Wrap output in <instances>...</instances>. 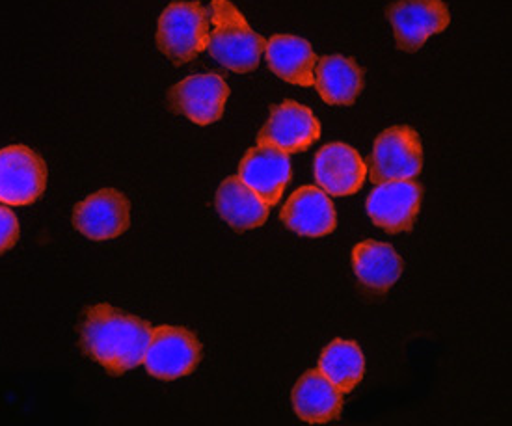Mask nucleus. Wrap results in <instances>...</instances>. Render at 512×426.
Listing matches in <instances>:
<instances>
[{
    "label": "nucleus",
    "instance_id": "obj_2",
    "mask_svg": "<svg viewBox=\"0 0 512 426\" xmlns=\"http://www.w3.org/2000/svg\"><path fill=\"white\" fill-rule=\"evenodd\" d=\"M211 25L207 51L220 66L235 73H250L259 66L267 40L254 32L239 8L230 0L211 2Z\"/></svg>",
    "mask_w": 512,
    "mask_h": 426
},
{
    "label": "nucleus",
    "instance_id": "obj_20",
    "mask_svg": "<svg viewBox=\"0 0 512 426\" xmlns=\"http://www.w3.org/2000/svg\"><path fill=\"white\" fill-rule=\"evenodd\" d=\"M319 371L343 395H349L364 378V352L354 341L336 339L324 348L323 354L319 358Z\"/></svg>",
    "mask_w": 512,
    "mask_h": 426
},
{
    "label": "nucleus",
    "instance_id": "obj_9",
    "mask_svg": "<svg viewBox=\"0 0 512 426\" xmlns=\"http://www.w3.org/2000/svg\"><path fill=\"white\" fill-rule=\"evenodd\" d=\"M230 86L216 73L192 75L168 90V105L196 125H211L224 116Z\"/></svg>",
    "mask_w": 512,
    "mask_h": 426
},
{
    "label": "nucleus",
    "instance_id": "obj_17",
    "mask_svg": "<svg viewBox=\"0 0 512 426\" xmlns=\"http://www.w3.org/2000/svg\"><path fill=\"white\" fill-rule=\"evenodd\" d=\"M352 268L358 281L375 293H388L403 274V257L393 246L378 240H364L352 250Z\"/></svg>",
    "mask_w": 512,
    "mask_h": 426
},
{
    "label": "nucleus",
    "instance_id": "obj_15",
    "mask_svg": "<svg viewBox=\"0 0 512 426\" xmlns=\"http://www.w3.org/2000/svg\"><path fill=\"white\" fill-rule=\"evenodd\" d=\"M291 400L298 417L311 425L337 421L343 412V393L319 369L298 378Z\"/></svg>",
    "mask_w": 512,
    "mask_h": 426
},
{
    "label": "nucleus",
    "instance_id": "obj_14",
    "mask_svg": "<svg viewBox=\"0 0 512 426\" xmlns=\"http://www.w3.org/2000/svg\"><path fill=\"white\" fill-rule=\"evenodd\" d=\"M280 218L283 224L300 237L319 239L334 233L337 214L334 203L323 188L304 185L283 203Z\"/></svg>",
    "mask_w": 512,
    "mask_h": 426
},
{
    "label": "nucleus",
    "instance_id": "obj_19",
    "mask_svg": "<svg viewBox=\"0 0 512 426\" xmlns=\"http://www.w3.org/2000/svg\"><path fill=\"white\" fill-rule=\"evenodd\" d=\"M216 211L237 233L261 227L269 218V205L246 187L239 175H231L216 190Z\"/></svg>",
    "mask_w": 512,
    "mask_h": 426
},
{
    "label": "nucleus",
    "instance_id": "obj_10",
    "mask_svg": "<svg viewBox=\"0 0 512 426\" xmlns=\"http://www.w3.org/2000/svg\"><path fill=\"white\" fill-rule=\"evenodd\" d=\"M423 198V187L414 179L380 183L369 194L365 209L375 226L388 233L412 231Z\"/></svg>",
    "mask_w": 512,
    "mask_h": 426
},
{
    "label": "nucleus",
    "instance_id": "obj_21",
    "mask_svg": "<svg viewBox=\"0 0 512 426\" xmlns=\"http://www.w3.org/2000/svg\"><path fill=\"white\" fill-rule=\"evenodd\" d=\"M19 240V220L10 207L0 205V255L10 252Z\"/></svg>",
    "mask_w": 512,
    "mask_h": 426
},
{
    "label": "nucleus",
    "instance_id": "obj_7",
    "mask_svg": "<svg viewBox=\"0 0 512 426\" xmlns=\"http://www.w3.org/2000/svg\"><path fill=\"white\" fill-rule=\"evenodd\" d=\"M397 49L416 53L434 34H442L451 23L444 0H395L386 8Z\"/></svg>",
    "mask_w": 512,
    "mask_h": 426
},
{
    "label": "nucleus",
    "instance_id": "obj_1",
    "mask_svg": "<svg viewBox=\"0 0 512 426\" xmlns=\"http://www.w3.org/2000/svg\"><path fill=\"white\" fill-rule=\"evenodd\" d=\"M151 332L148 320L110 304H97L84 311L82 352L105 367L108 374L122 376L142 365Z\"/></svg>",
    "mask_w": 512,
    "mask_h": 426
},
{
    "label": "nucleus",
    "instance_id": "obj_3",
    "mask_svg": "<svg viewBox=\"0 0 512 426\" xmlns=\"http://www.w3.org/2000/svg\"><path fill=\"white\" fill-rule=\"evenodd\" d=\"M209 12L202 2H172L157 25V47L174 66H183L207 51Z\"/></svg>",
    "mask_w": 512,
    "mask_h": 426
},
{
    "label": "nucleus",
    "instance_id": "obj_4",
    "mask_svg": "<svg viewBox=\"0 0 512 426\" xmlns=\"http://www.w3.org/2000/svg\"><path fill=\"white\" fill-rule=\"evenodd\" d=\"M203 347L194 333L181 326H157L144 354L146 371L162 382L194 373L202 361Z\"/></svg>",
    "mask_w": 512,
    "mask_h": 426
},
{
    "label": "nucleus",
    "instance_id": "obj_18",
    "mask_svg": "<svg viewBox=\"0 0 512 426\" xmlns=\"http://www.w3.org/2000/svg\"><path fill=\"white\" fill-rule=\"evenodd\" d=\"M313 86L324 103L351 107L364 90V69L343 54H330L317 60Z\"/></svg>",
    "mask_w": 512,
    "mask_h": 426
},
{
    "label": "nucleus",
    "instance_id": "obj_16",
    "mask_svg": "<svg viewBox=\"0 0 512 426\" xmlns=\"http://www.w3.org/2000/svg\"><path fill=\"white\" fill-rule=\"evenodd\" d=\"M265 56L276 77L302 88L313 86L317 54L310 41L291 34H276L267 41Z\"/></svg>",
    "mask_w": 512,
    "mask_h": 426
},
{
    "label": "nucleus",
    "instance_id": "obj_12",
    "mask_svg": "<svg viewBox=\"0 0 512 426\" xmlns=\"http://www.w3.org/2000/svg\"><path fill=\"white\" fill-rule=\"evenodd\" d=\"M239 177L269 207H274L280 203L283 190L291 183V159L278 147H250L239 164Z\"/></svg>",
    "mask_w": 512,
    "mask_h": 426
},
{
    "label": "nucleus",
    "instance_id": "obj_13",
    "mask_svg": "<svg viewBox=\"0 0 512 426\" xmlns=\"http://www.w3.org/2000/svg\"><path fill=\"white\" fill-rule=\"evenodd\" d=\"M315 181L328 196H351L364 187L367 166L354 147L332 142L315 155Z\"/></svg>",
    "mask_w": 512,
    "mask_h": 426
},
{
    "label": "nucleus",
    "instance_id": "obj_6",
    "mask_svg": "<svg viewBox=\"0 0 512 426\" xmlns=\"http://www.w3.org/2000/svg\"><path fill=\"white\" fill-rule=\"evenodd\" d=\"M47 188V164L23 144L0 149V203L32 205Z\"/></svg>",
    "mask_w": 512,
    "mask_h": 426
},
{
    "label": "nucleus",
    "instance_id": "obj_11",
    "mask_svg": "<svg viewBox=\"0 0 512 426\" xmlns=\"http://www.w3.org/2000/svg\"><path fill=\"white\" fill-rule=\"evenodd\" d=\"M73 226L86 239H116L131 227V201L116 188H101L75 205Z\"/></svg>",
    "mask_w": 512,
    "mask_h": 426
},
{
    "label": "nucleus",
    "instance_id": "obj_8",
    "mask_svg": "<svg viewBox=\"0 0 512 426\" xmlns=\"http://www.w3.org/2000/svg\"><path fill=\"white\" fill-rule=\"evenodd\" d=\"M321 138V123L310 108L297 101L272 105L267 123L257 133L259 146H274L293 155L310 149Z\"/></svg>",
    "mask_w": 512,
    "mask_h": 426
},
{
    "label": "nucleus",
    "instance_id": "obj_5",
    "mask_svg": "<svg viewBox=\"0 0 512 426\" xmlns=\"http://www.w3.org/2000/svg\"><path fill=\"white\" fill-rule=\"evenodd\" d=\"M423 168V147L418 131L395 125L378 134L369 157V179L373 185L416 179Z\"/></svg>",
    "mask_w": 512,
    "mask_h": 426
}]
</instances>
